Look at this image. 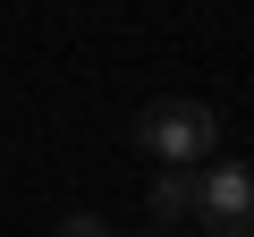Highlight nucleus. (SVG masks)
Wrapping results in <instances>:
<instances>
[{
    "mask_svg": "<svg viewBox=\"0 0 254 237\" xmlns=\"http://www.w3.org/2000/svg\"><path fill=\"white\" fill-rule=\"evenodd\" d=\"M187 212H195V178L187 170H161L153 178V220H187Z\"/></svg>",
    "mask_w": 254,
    "mask_h": 237,
    "instance_id": "7ed1b4c3",
    "label": "nucleus"
},
{
    "mask_svg": "<svg viewBox=\"0 0 254 237\" xmlns=\"http://www.w3.org/2000/svg\"><path fill=\"white\" fill-rule=\"evenodd\" d=\"M195 220L203 237H254V170L246 161H220L195 178Z\"/></svg>",
    "mask_w": 254,
    "mask_h": 237,
    "instance_id": "f03ea898",
    "label": "nucleus"
},
{
    "mask_svg": "<svg viewBox=\"0 0 254 237\" xmlns=\"http://www.w3.org/2000/svg\"><path fill=\"white\" fill-rule=\"evenodd\" d=\"M136 144L161 170H195V161L220 153V110L212 102H144L136 110Z\"/></svg>",
    "mask_w": 254,
    "mask_h": 237,
    "instance_id": "f257e3e1",
    "label": "nucleus"
},
{
    "mask_svg": "<svg viewBox=\"0 0 254 237\" xmlns=\"http://www.w3.org/2000/svg\"><path fill=\"white\" fill-rule=\"evenodd\" d=\"M51 237H119V229H102V220H93V212H68V220H60V229H51Z\"/></svg>",
    "mask_w": 254,
    "mask_h": 237,
    "instance_id": "20e7f679",
    "label": "nucleus"
},
{
    "mask_svg": "<svg viewBox=\"0 0 254 237\" xmlns=\"http://www.w3.org/2000/svg\"><path fill=\"white\" fill-rule=\"evenodd\" d=\"M153 237H170V229H153Z\"/></svg>",
    "mask_w": 254,
    "mask_h": 237,
    "instance_id": "39448f33",
    "label": "nucleus"
}]
</instances>
